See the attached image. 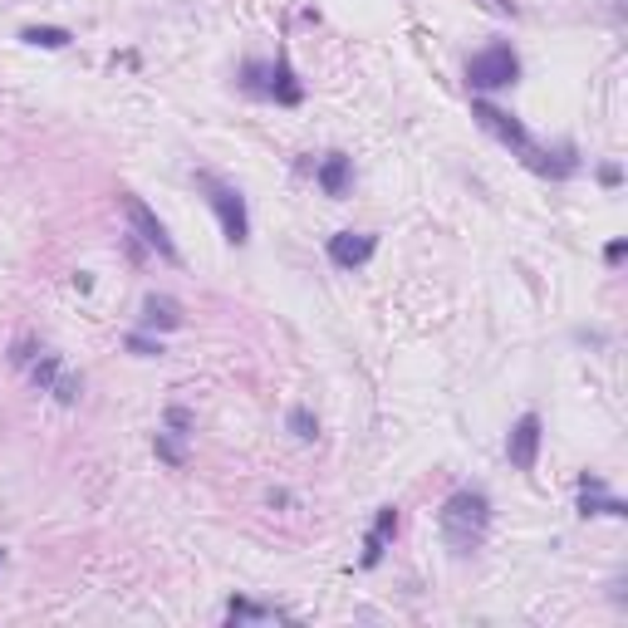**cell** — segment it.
<instances>
[{
	"instance_id": "obj_15",
	"label": "cell",
	"mask_w": 628,
	"mask_h": 628,
	"mask_svg": "<svg viewBox=\"0 0 628 628\" xmlns=\"http://www.w3.org/2000/svg\"><path fill=\"white\" fill-rule=\"evenodd\" d=\"M285 422H289V432H295L299 442H314V437H319V417H314L309 407H289Z\"/></svg>"
},
{
	"instance_id": "obj_11",
	"label": "cell",
	"mask_w": 628,
	"mask_h": 628,
	"mask_svg": "<svg viewBox=\"0 0 628 628\" xmlns=\"http://www.w3.org/2000/svg\"><path fill=\"white\" fill-rule=\"evenodd\" d=\"M579 515H628V505L619 496H609V486H599V491H584L579 486Z\"/></svg>"
},
{
	"instance_id": "obj_23",
	"label": "cell",
	"mask_w": 628,
	"mask_h": 628,
	"mask_svg": "<svg viewBox=\"0 0 628 628\" xmlns=\"http://www.w3.org/2000/svg\"><path fill=\"white\" fill-rule=\"evenodd\" d=\"M628 256V240H609V246H603V260H609V265H619Z\"/></svg>"
},
{
	"instance_id": "obj_16",
	"label": "cell",
	"mask_w": 628,
	"mask_h": 628,
	"mask_svg": "<svg viewBox=\"0 0 628 628\" xmlns=\"http://www.w3.org/2000/svg\"><path fill=\"white\" fill-rule=\"evenodd\" d=\"M152 452L162 456L167 466H182V462H187V452H182V442H177V432H157V437H152Z\"/></svg>"
},
{
	"instance_id": "obj_7",
	"label": "cell",
	"mask_w": 628,
	"mask_h": 628,
	"mask_svg": "<svg viewBox=\"0 0 628 628\" xmlns=\"http://www.w3.org/2000/svg\"><path fill=\"white\" fill-rule=\"evenodd\" d=\"M373 250H378V236H368V231H339V236H329V260L339 265V270H358V265H368Z\"/></svg>"
},
{
	"instance_id": "obj_12",
	"label": "cell",
	"mask_w": 628,
	"mask_h": 628,
	"mask_svg": "<svg viewBox=\"0 0 628 628\" xmlns=\"http://www.w3.org/2000/svg\"><path fill=\"white\" fill-rule=\"evenodd\" d=\"M20 40L34 44V50H69L74 34H69L64 25H25V30H20Z\"/></svg>"
},
{
	"instance_id": "obj_17",
	"label": "cell",
	"mask_w": 628,
	"mask_h": 628,
	"mask_svg": "<svg viewBox=\"0 0 628 628\" xmlns=\"http://www.w3.org/2000/svg\"><path fill=\"white\" fill-rule=\"evenodd\" d=\"M128 354H138V358H162L167 348H162V339H148V334H128Z\"/></svg>"
},
{
	"instance_id": "obj_8",
	"label": "cell",
	"mask_w": 628,
	"mask_h": 628,
	"mask_svg": "<svg viewBox=\"0 0 628 628\" xmlns=\"http://www.w3.org/2000/svg\"><path fill=\"white\" fill-rule=\"evenodd\" d=\"M314 182H319L324 197H348V187H354V157L329 152L319 162V172H314Z\"/></svg>"
},
{
	"instance_id": "obj_24",
	"label": "cell",
	"mask_w": 628,
	"mask_h": 628,
	"mask_svg": "<svg viewBox=\"0 0 628 628\" xmlns=\"http://www.w3.org/2000/svg\"><path fill=\"white\" fill-rule=\"evenodd\" d=\"M599 182H603V187H619V182H623V172L609 162V167H599Z\"/></svg>"
},
{
	"instance_id": "obj_21",
	"label": "cell",
	"mask_w": 628,
	"mask_h": 628,
	"mask_svg": "<svg viewBox=\"0 0 628 628\" xmlns=\"http://www.w3.org/2000/svg\"><path fill=\"white\" fill-rule=\"evenodd\" d=\"M383 545H388V540H383V535H373V530H368V535H364V570H373V564L383 560Z\"/></svg>"
},
{
	"instance_id": "obj_19",
	"label": "cell",
	"mask_w": 628,
	"mask_h": 628,
	"mask_svg": "<svg viewBox=\"0 0 628 628\" xmlns=\"http://www.w3.org/2000/svg\"><path fill=\"white\" fill-rule=\"evenodd\" d=\"M50 393L59 397V403H79V393H83V378H74V373H59Z\"/></svg>"
},
{
	"instance_id": "obj_13",
	"label": "cell",
	"mask_w": 628,
	"mask_h": 628,
	"mask_svg": "<svg viewBox=\"0 0 628 628\" xmlns=\"http://www.w3.org/2000/svg\"><path fill=\"white\" fill-rule=\"evenodd\" d=\"M226 619H231V623H270V619H285V613H280V609H270V603L231 599V603H226Z\"/></svg>"
},
{
	"instance_id": "obj_2",
	"label": "cell",
	"mask_w": 628,
	"mask_h": 628,
	"mask_svg": "<svg viewBox=\"0 0 628 628\" xmlns=\"http://www.w3.org/2000/svg\"><path fill=\"white\" fill-rule=\"evenodd\" d=\"M471 118H476V123L486 128L491 138H501L505 148H515V152H521L525 162L535 167V172H545V152L535 148V138H530V132H525V123H521V118H515V113H505V108L486 103V99H476V103H471Z\"/></svg>"
},
{
	"instance_id": "obj_6",
	"label": "cell",
	"mask_w": 628,
	"mask_h": 628,
	"mask_svg": "<svg viewBox=\"0 0 628 628\" xmlns=\"http://www.w3.org/2000/svg\"><path fill=\"white\" fill-rule=\"evenodd\" d=\"M540 437H545L540 413H521V417H515L511 437H505V456H511L515 471H535V462H540Z\"/></svg>"
},
{
	"instance_id": "obj_9",
	"label": "cell",
	"mask_w": 628,
	"mask_h": 628,
	"mask_svg": "<svg viewBox=\"0 0 628 628\" xmlns=\"http://www.w3.org/2000/svg\"><path fill=\"white\" fill-rule=\"evenodd\" d=\"M142 329H182V305L172 295H148L142 299Z\"/></svg>"
},
{
	"instance_id": "obj_4",
	"label": "cell",
	"mask_w": 628,
	"mask_h": 628,
	"mask_svg": "<svg viewBox=\"0 0 628 628\" xmlns=\"http://www.w3.org/2000/svg\"><path fill=\"white\" fill-rule=\"evenodd\" d=\"M197 187L207 191V201H211L216 221H221V236L231 240V246H246V240H250V216H246V197H240L236 187L216 182L211 172H197Z\"/></svg>"
},
{
	"instance_id": "obj_5",
	"label": "cell",
	"mask_w": 628,
	"mask_h": 628,
	"mask_svg": "<svg viewBox=\"0 0 628 628\" xmlns=\"http://www.w3.org/2000/svg\"><path fill=\"white\" fill-rule=\"evenodd\" d=\"M123 211H128V226H132V236H138L142 246H152L167 265H182V250H177V240L167 236V226L152 216L148 201H142V197H132V191H123Z\"/></svg>"
},
{
	"instance_id": "obj_3",
	"label": "cell",
	"mask_w": 628,
	"mask_h": 628,
	"mask_svg": "<svg viewBox=\"0 0 628 628\" xmlns=\"http://www.w3.org/2000/svg\"><path fill=\"white\" fill-rule=\"evenodd\" d=\"M521 79V59H515L511 44H486V50H476L466 59V83L476 93H491V89H511V83Z\"/></svg>"
},
{
	"instance_id": "obj_1",
	"label": "cell",
	"mask_w": 628,
	"mask_h": 628,
	"mask_svg": "<svg viewBox=\"0 0 628 628\" xmlns=\"http://www.w3.org/2000/svg\"><path fill=\"white\" fill-rule=\"evenodd\" d=\"M442 540L452 545V554H471L486 540V525H491V501L481 496V491H452V496L442 501Z\"/></svg>"
},
{
	"instance_id": "obj_25",
	"label": "cell",
	"mask_w": 628,
	"mask_h": 628,
	"mask_svg": "<svg viewBox=\"0 0 628 628\" xmlns=\"http://www.w3.org/2000/svg\"><path fill=\"white\" fill-rule=\"evenodd\" d=\"M0 560H5V554H0Z\"/></svg>"
},
{
	"instance_id": "obj_20",
	"label": "cell",
	"mask_w": 628,
	"mask_h": 628,
	"mask_svg": "<svg viewBox=\"0 0 628 628\" xmlns=\"http://www.w3.org/2000/svg\"><path fill=\"white\" fill-rule=\"evenodd\" d=\"M373 535L393 540L397 535V505H378V521H373Z\"/></svg>"
},
{
	"instance_id": "obj_10",
	"label": "cell",
	"mask_w": 628,
	"mask_h": 628,
	"mask_svg": "<svg viewBox=\"0 0 628 628\" xmlns=\"http://www.w3.org/2000/svg\"><path fill=\"white\" fill-rule=\"evenodd\" d=\"M265 93H270L275 103H285V108H295L299 99H305V89H299V79H295V69H289L285 50H280V59H275V79L265 83Z\"/></svg>"
},
{
	"instance_id": "obj_14",
	"label": "cell",
	"mask_w": 628,
	"mask_h": 628,
	"mask_svg": "<svg viewBox=\"0 0 628 628\" xmlns=\"http://www.w3.org/2000/svg\"><path fill=\"white\" fill-rule=\"evenodd\" d=\"M59 368H64V364H59V354H40V364H30L34 388H40V393H50V388H54V378H59Z\"/></svg>"
},
{
	"instance_id": "obj_18",
	"label": "cell",
	"mask_w": 628,
	"mask_h": 628,
	"mask_svg": "<svg viewBox=\"0 0 628 628\" xmlns=\"http://www.w3.org/2000/svg\"><path fill=\"white\" fill-rule=\"evenodd\" d=\"M191 427H197V417H191L182 403L167 407V432H177V437H191Z\"/></svg>"
},
{
	"instance_id": "obj_22",
	"label": "cell",
	"mask_w": 628,
	"mask_h": 628,
	"mask_svg": "<svg viewBox=\"0 0 628 628\" xmlns=\"http://www.w3.org/2000/svg\"><path fill=\"white\" fill-rule=\"evenodd\" d=\"M10 364H15V368L34 364V339H20V344H15V354H10Z\"/></svg>"
}]
</instances>
